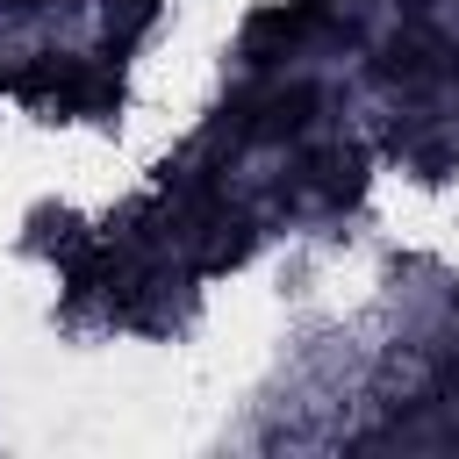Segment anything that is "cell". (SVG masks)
<instances>
[{"mask_svg":"<svg viewBox=\"0 0 459 459\" xmlns=\"http://www.w3.org/2000/svg\"><path fill=\"white\" fill-rule=\"evenodd\" d=\"M308 108H316L308 86H273V93H244V100H237L244 136H294V129L308 122Z\"/></svg>","mask_w":459,"mask_h":459,"instance_id":"6da1fadb","label":"cell"},{"mask_svg":"<svg viewBox=\"0 0 459 459\" xmlns=\"http://www.w3.org/2000/svg\"><path fill=\"white\" fill-rule=\"evenodd\" d=\"M394 72H409V79H423V72H437V43H394Z\"/></svg>","mask_w":459,"mask_h":459,"instance_id":"7a4b0ae2","label":"cell"}]
</instances>
